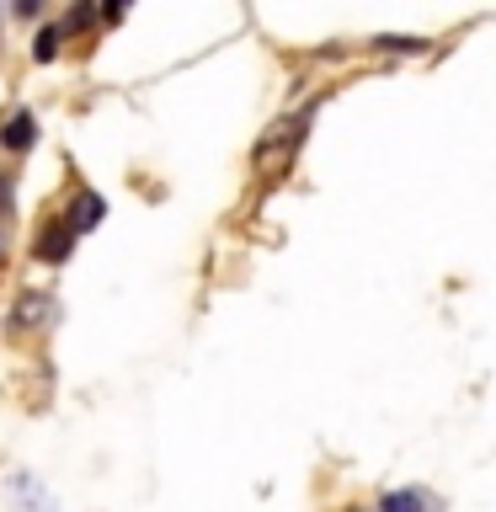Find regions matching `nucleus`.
<instances>
[{"label":"nucleus","instance_id":"nucleus-6","mask_svg":"<svg viewBox=\"0 0 496 512\" xmlns=\"http://www.w3.org/2000/svg\"><path fill=\"white\" fill-rule=\"evenodd\" d=\"M0 246H6V240H0Z\"/></svg>","mask_w":496,"mask_h":512},{"label":"nucleus","instance_id":"nucleus-2","mask_svg":"<svg viewBox=\"0 0 496 512\" xmlns=\"http://www.w3.org/2000/svg\"><path fill=\"white\" fill-rule=\"evenodd\" d=\"M6 150H27L32 139H38V118H32V112H11V123H6Z\"/></svg>","mask_w":496,"mask_h":512},{"label":"nucleus","instance_id":"nucleus-3","mask_svg":"<svg viewBox=\"0 0 496 512\" xmlns=\"http://www.w3.org/2000/svg\"><path fill=\"white\" fill-rule=\"evenodd\" d=\"M384 512H427V502H422V491H390L379 502Z\"/></svg>","mask_w":496,"mask_h":512},{"label":"nucleus","instance_id":"nucleus-1","mask_svg":"<svg viewBox=\"0 0 496 512\" xmlns=\"http://www.w3.org/2000/svg\"><path fill=\"white\" fill-rule=\"evenodd\" d=\"M70 246H75L70 224H48V230L38 235V256H43V262H64V256H70Z\"/></svg>","mask_w":496,"mask_h":512},{"label":"nucleus","instance_id":"nucleus-5","mask_svg":"<svg viewBox=\"0 0 496 512\" xmlns=\"http://www.w3.org/2000/svg\"><path fill=\"white\" fill-rule=\"evenodd\" d=\"M32 59H38V64L59 59V27H43V32H38V43H32Z\"/></svg>","mask_w":496,"mask_h":512},{"label":"nucleus","instance_id":"nucleus-4","mask_svg":"<svg viewBox=\"0 0 496 512\" xmlns=\"http://www.w3.org/2000/svg\"><path fill=\"white\" fill-rule=\"evenodd\" d=\"M96 219H102V198H96V192H86V198L75 203V230H91ZM75 230H70V235H75Z\"/></svg>","mask_w":496,"mask_h":512}]
</instances>
